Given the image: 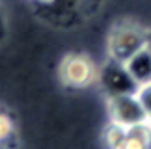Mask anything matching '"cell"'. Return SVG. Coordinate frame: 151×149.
<instances>
[{
    "mask_svg": "<svg viewBox=\"0 0 151 149\" xmlns=\"http://www.w3.org/2000/svg\"><path fill=\"white\" fill-rule=\"evenodd\" d=\"M149 37L151 36L144 30V28L132 24V22H121V24H116L112 30H110L108 39H106L108 58L125 64L132 54H136L138 50L147 47Z\"/></svg>",
    "mask_w": 151,
    "mask_h": 149,
    "instance_id": "1",
    "label": "cell"
},
{
    "mask_svg": "<svg viewBox=\"0 0 151 149\" xmlns=\"http://www.w3.org/2000/svg\"><path fill=\"white\" fill-rule=\"evenodd\" d=\"M106 106H108L110 123L118 125V127H123V129L146 123L149 119L134 91L132 93H121V95L108 97Z\"/></svg>",
    "mask_w": 151,
    "mask_h": 149,
    "instance_id": "2",
    "label": "cell"
},
{
    "mask_svg": "<svg viewBox=\"0 0 151 149\" xmlns=\"http://www.w3.org/2000/svg\"><path fill=\"white\" fill-rule=\"evenodd\" d=\"M97 69L86 54H67L60 64V78L67 88H88L97 82Z\"/></svg>",
    "mask_w": 151,
    "mask_h": 149,
    "instance_id": "3",
    "label": "cell"
},
{
    "mask_svg": "<svg viewBox=\"0 0 151 149\" xmlns=\"http://www.w3.org/2000/svg\"><path fill=\"white\" fill-rule=\"evenodd\" d=\"M97 84L103 88L106 99L121 93H132L136 90V82L129 74L125 64L112 58H108L106 64L97 69Z\"/></svg>",
    "mask_w": 151,
    "mask_h": 149,
    "instance_id": "4",
    "label": "cell"
},
{
    "mask_svg": "<svg viewBox=\"0 0 151 149\" xmlns=\"http://www.w3.org/2000/svg\"><path fill=\"white\" fill-rule=\"evenodd\" d=\"M125 67L132 77V80L136 82V86L151 80V50H149V47H144L136 54H132L125 62Z\"/></svg>",
    "mask_w": 151,
    "mask_h": 149,
    "instance_id": "5",
    "label": "cell"
},
{
    "mask_svg": "<svg viewBox=\"0 0 151 149\" xmlns=\"http://www.w3.org/2000/svg\"><path fill=\"white\" fill-rule=\"evenodd\" d=\"M151 145V125L149 119L146 123L134 125V127L125 129L123 147L125 149H144Z\"/></svg>",
    "mask_w": 151,
    "mask_h": 149,
    "instance_id": "6",
    "label": "cell"
},
{
    "mask_svg": "<svg viewBox=\"0 0 151 149\" xmlns=\"http://www.w3.org/2000/svg\"><path fill=\"white\" fill-rule=\"evenodd\" d=\"M15 134V121L8 112L0 110V144H6Z\"/></svg>",
    "mask_w": 151,
    "mask_h": 149,
    "instance_id": "7",
    "label": "cell"
},
{
    "mask_svg": "<svg viewBox=\"0 0 151 149\" xmlns=\"http://www.w3.org/2000/svg\"><path fill=\"white\" fill-rule=\"evenodd\" d=\"M134 93L138 97V101L142 102L147 117H151V80H147V82H144V84H138Z\"/></svg>",
    "mask_w": 151,
    "mask_h": 149,
    "instance_id": "8",
    "label": "cell"
},
{
    "mask_svg": "<svg viewBox=\"0 0 151 149\" xmlns=\"http://www.w3.org/2000/svg\"><path fill=\"white\" fill-rule=\"evenodd\" d=\"M90 2H91V0H52L49 6H54V8H58V9L67 8L71 13H75V11L82 9L84 6H88Z\"/></svg>",
    "mask_w": 151,
    "mask_h": 149,
    "instance_id": "9",
    "label": "cell"
},
{
    "mask_svg": "<svg viewBox=\"0 0 151 149\" xmlns=\"http://www.w3.org/2000/svg\"><path fill=\"white\" fill-rule=\"evenodd\" d=\"M6 36V19H4V11L0 9V41L4 39Z\"/></svg>",
    "mask_w": 151,
    "mask_h": 149,
    "instance_id": "10",
    "label": "cell"
},
{
    "mask_svg": "<svg viewBox=\"0 0 151 149\" xmlns=\"http://www.w3.org/2000/svg\"><path fill=\"white\" fill-rule=\"evenodd\" d=\"M32 2H36V4H41V6H49L52 0H32Z\"/></svg>",
    "mask_w": 151,
    "mask_h": 149,
    "instance_id": "11",
    "label": "cell"
},
{
    "mask_svg": "<svg viewBox=\"0 0 151 149\" xmlns=\"http://www.w3.org/2000/svg\"><path fill=\"white\" fill-rule=\"evenodd\" d=\"M147 47H149V50H151V37H149V45H147Z\"/></svg>",
    "mask_w": 151,
    "mask_h": 149,
    "instance_id": "12",
    "label": "cell"
},
{
    "mask_svg": "<svg viewBox=\"0 0 151 149\" xmlns=\"http://www.w3.org/2000/svg\"><path fill=\"white\" fill-rule=\"evenodd\" d=\"M149 125H151V117H149Z\"/></svg>",
    "mask_w": 151,
    "mask_h": 149,
    "instance_id": "13",
    "label": "cell"
}]
</instances>
